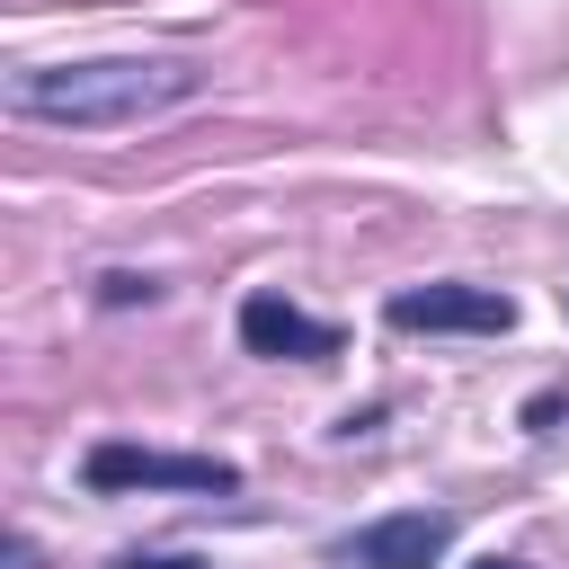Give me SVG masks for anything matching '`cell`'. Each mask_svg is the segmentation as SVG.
<instances>
[{"label":"cell","mask_w":569,"mask_h":569,"mask_svg":"<svg viewBox=\"0 0 569 569\" xmlns=\"http://www.w3.org/2000/svg\"><path fill=\"white\" fill-rule=\"evenodd\" d=\"M196 98V71L187 62H44V71H18L9 80V107L36 116V124H71V133H107V124H142L160 107Z\"/></svg>","instance_id":"1"},{"label":"cell","mask_w":569,"mask_h":569,"mask_svg":"<svg viewBox=\"0 0 569 569\" xmlns=\"http://www.w3.org/2000/svg\"><path fill=\"white\" fill-rule=\"evenodd\" d=\"M89 489H231L240 471L213 453H160V445H98L80 462Z\"/></svg>","instance_id":"2"},{"label":"cell","mask_w":569,"mask_h":569,"mask_svg":"<svg viewBox=\"0 0 569 569\" xmlns=\"http://www.w3.org/2000/svg\"><path fill=\"white\" fill-rule=\"evenodd\" d=\"M391 329H516V302L498 284H418V293H391Z\"/></svg>","instance_id":"3"},{"label":"cell","mask_w":569,"mask_h":569,"mask_svg":"<svg viewBox=\"0 0 569 569\" xmlns=\"http://www.w3.org/2000/svg\"><path fill=\"white\" fill-rule=\"evenodd\" d=\"M445 542H453V516H445V507H409V516L365 525V533L347 542V560H356V569H436Z\"/></svg>","instance_id":"4"},{"label":"cell","mask_w":569,"mask_h":569,"mask_svg":"<svg viewBox=\"0 0 569 569\" xmlns=\"http://www.w3.org/2000/svg\"><path fill=\"white\" fill-rule=\"evenodd\" d=\"M240 347H249V356L320 365V356H338V329H329V320H311V311H293L284 293H249V302H240Z\"/></svg>","instance_id":"5"},{"label":"cell","mask_w":569,"mask_h":569,"mask_svg":"<svg viewBox=\"0 0 569 569\" xmlns=\"http://www.w3.org/2000/svg\"><path fill=\"white\" fill-rule=\"evenodd\" d=\"M124 569H187V560H124Z\"/></svg>","instance_id":"6"},{"label":"cell","mask_w":569,"mask_h":569,"mask_svg":"<svg viewBox=\"0 0 569 569\" xmlns=\"http://www.w3.org/2000/svg\"><path fill=\"white\" fill-rule=\"evenodd\" d=\"M480 569H525V560H480Z\"/></svg>","instance_id":"7"}]
</instances>
